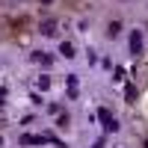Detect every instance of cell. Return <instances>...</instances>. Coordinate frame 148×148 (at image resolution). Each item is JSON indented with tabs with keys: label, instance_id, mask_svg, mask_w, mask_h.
<instances>
[{
	"label": "cell",
	"instance_id": "8992f818",
	"mask_svg": "<svg viewBox=\"0 0 148 148\" xmlns=\"http://www.w3.org/2000/svg\"><path fill=\"white\" fill-rule=\"evenodd\" d=\"M68 98H77V77L68 74Z\"/></svg>",
	"mask_w": 148,
	"mask_h": 148
},
{
	"label": "cell",
	"instance_id": "9a60e30c",
	"mask_svg": "<svg viewBox=\"0 0 148 148\" xmlns=\"http://www.w3.org/2000/svg\"><path fill=\"white\" fill-rule=\"evenodd\" d=\"M0 145H3V136H0Z\"/></svg>",
	"mask_w": 148,
	"mask_h": 148
},
{
	"label": "cell",
	"instance_id": "2e32d148",
	"mask_svg": "<svg viewBox=\"0 0 148 148\" xmlns=\"http://www.w3.org/2000/svg\"><path fill=\"white\" fill-rule=\"evenodd\" d=\"M145 148H148V139H145Z\"/></svg>",
	"mask_w": 148,
	"mask_h": 148
},
{
	"label": "cell",
	"instance_id": "3957f363",
	"mask_svg": "<svg viewBox=\"0 0 148 148\" xmlns=\"http://www.w3.org/2000/svg\"><path fill=\"white\" fill-rule=\"evenodd\" d=\"M45 142H51V136H36V133H24V136H21V145H27V148L45 145Z\"/></svg>",
	"mask_w": 148,
	"mask_h": 148
},
{
	"label": "cell",
	"instance_id": "4fadbf2b",
	"mask_svg": "<svg viewBox=\"0 0 148 148\" xmlns=\"http://www.w3.org/2000/svg\"><path fill=\"white\" fill-rule=\"evenodd\" d=\"M6 101V89H0V104H3Z\"/></svg>",
	"mask_w": 148,
	"mask_h": 148
},
{
	"label": "cell",
	"instance_id": "277c9868",
	"mask_svg": "<svg viewBox=\"0 0 148 148\" xmlns=\"http://www.w3.org/2000/svg\"><path fill=\"white\" fill-rule=\"evenodd\" d=\"M125 95H127L125 101H127V104H133V101H136V86H133V83H125Z\"/></svg>",
	"mask_w": 148,
	"mask_h": 148
},
{
	"label": "cell",
	"instance_id": "5bb4252c",
	"mask_svg": "<svg viewBox=\"0 0 148 148\" xmlns=\"http://www.w3.org/2000/svg\"><path fill=\"white\" fill-rule=\"evenodd\" d=\"M39 3H45V6H51V3H53V0H39Z\"/></svg>",
	"mask_w": 148,
	"mask_h": 148
},
{
	"label": "cell",
	"instance_id": "9c48e42d",
	"mask_svg": "<svg viewBox=\"0 0 148 148\" xmlns=\"http://www.w3.org/2000/svg\"><path fill=\"white\" fill-rule=\"evenodd\" d=\"M56 125H59V127H65V125H71V119H68L65 113H59V119H56Z\"/></svg>",
	"mask_w": 148,
	"mask_h": 148
},
{
	"label": "cell",
	"instance_id": "7a4b0ae2",
	"mask_svg": "<svg viewBox=\"0 0 148 148\" xmlns=\"http://www.w3.org/2000/svg\"><path fill=\"white\" fill-rule=\"evenodd\" d=\"M127 45H130V53H142V30H130Z\"/></svg>",
	"mask_w": 148,
	"mask_h": 148
},
{
	"label": "cell",
	"instance_id": "52a82bcc",
	"mask_svg": "<svg viewBox=\"0 0 148 148\" xmlns=\"http://www.w3.org/2000/svg\"><path fill=\"white\" fill-rule=\"evenodd\" d=\"M42 36H56V24L53 21H45L42 24Z\"/></svg>",
	"mask_w": 148,
	"mask_h": 148
},
{
	"label": "cell",
	"instance_id": "5b68a950",
	"mask_svg": "<svg viewBox=\"0 0 148 148\" xmlns=\"http://www.w3.org/2000/svg\"><path fill=\"white\" fill-rule=\"evenodd\" d=\"M59 53H62L65 59H74V53H77V51H74V47H71L68 42H62V45H59Z\"/></svg>",
	"mask_w": 148,
	"mask_h": 148
},
{
	"label": "cell",
	"instance_id": "e0dca14e",
	"mask_svg": "<svg viewBox=\"0 0 148 148\" xmlns=\"http://www.w3.org/2000/svg\"><path fill=\"white\" fill-rule=\"evenodd\" d=\"M145 27H148V24H145Z\"/></svg>",
	"mask_w": 148,
	"mask_h": 148
},
{
	"label": "cell",
	"instance_id": "7c38bea8",
	"mask_svg": "<svg viewBox=\"0 0 148 148\" xmlns=\"http://www.w3.org/2000/svg\"><path fill=\"white\" fill-rule=\"evenodd\" d=\"M104 145H107V142H104V136H101V139H98V142H95L92 148H104Z\"/></svg>",
	"mask_w": 148,
	"mask_h": 148
},
{
	"label": "cell",
	"instance_id": "30bf717a",
	"mask_svg": "<svg viewBox=\"0 0 148 148\" xmlns=\"http://www.w3.org/2000/svg\"><path fill=\"white\" fill-rule=\"evenodd\" d=\"M119 33H121V24L113 21V24H110V36H119Z\"/></svg>",
	"mask_w": 148,
	"mask_h": 148
},
{
	"label": "cell",
	"instance_id": "ba28073f",
	"mask_svg": "<svg viewBox=\"0 0 148 148\" xmlns=\"http://www.w3.org/2000/svg\"><path fill=\"white\" fill-rule=\"evenodd\" d=\"M39 89H51V77H47V74L39 77Z\"/></svg>",
	"mask_w": 148,
	"mask_h": 148
},
{
	"label": "cell",
	"instance_id": "6da1fadb",
	"mask_svg": "<svg viewBox=\"0 0 148 148\" xmlns=\"http://www.w3.org/2000/svg\"><path fill=\"white\" fill-rule=\"evenodd\" d=\"M98 119H101V121H104V127H107L110 133H113V130H119V121L113 119V113H110V110H107V107H101V110H98Z\"/></svg>",
	"mask_w": 148,
	"mask_h": 148
},
{
	"label": "cell",
	"instance_id": "8fae6325",
	"mask_svg": "<svg viewBox=\"0 0 148 148\" xmlns=\"http://www.w3.org/2000/svg\"><path fill=\"white\" fill-rule=\"evenodd\" d=\"M33 59H36V62H51V56H47V53H33Z\"/></svg>",
	"mask_w": 148,
	"mask_h": 148
}]
</instances>
